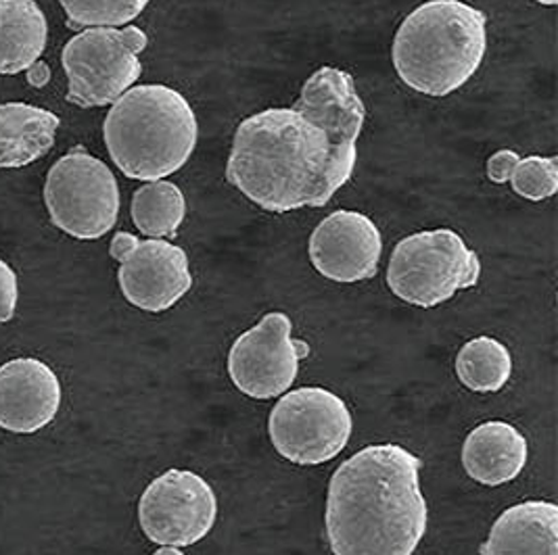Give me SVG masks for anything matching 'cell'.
<instances>
[{"instance_id": "1", "label": "cell", "mask_w": 558, "mask_h": 555, "mask_svg": "<svg viewBox=\"0 0 558 555\" xmlns=\"http://www.w3.org/2000/svg\"><path fill=\"white\" fill-rule=\"evenodd\" d=\"M366 107L354 76L325 65L293 107L243 120L232 138L227 180L270 213L325 207L354 176Z\"/></svg>"}, {"instance_id": "2", "label": "cell", "mask_w": 558, "mask_h": 555, "mask_svg": "<svg viewBox=\"0 0 558 555\" xmlns=\"http://www.w3.org/2000/svg\"><path fill=\"white\" fill-rule=\"evenodd\" d=\"M423 461L396 443L368 445L332 474L325 529L332 555H412L425 539L429 507Z\"/></svg>"}, {"instance_id": "3", "label": "cell", "mask_w": 558, "mask_h": 555, "mask_svg": "<svg viewBox=\"0 0 558 555\" xmlns=\"http://www.w3.org/2000/svg\"><path fill=\"white\" fill-rule=\"evenodd\" d=\"M487 17L462 0H427L400 24L391 59L408 88L444 99L482 67Z\"/></svg>"}, {"instance_id": "4", "label": "cell", "mask_w": 558, "mask_h": 555, "mask_svg": "<svg viewBox=\"0 0 558 555\" xmlns=\"http://www.w3.org/2000/svg\"><path fill=\"white\" fill-rule=\"evenodd\" d=\"M102 138L124 176L155 182L189 163L199 143V122L191 102L174 88L141 84L111 104Z\"/></svg>"}, {"instance_id": "5", "label": "cell", "mask_w": 558, "mask_h": 555, "mask_svg": "<svg viewBox=\"0 0 558 555\" xmlns=\"http://www.w3.org/2000/svg\"><path fill=\"white\" fill-rule=\"evenodd\" d=\"M482 278L480 255L450 230H425L402 238L387 268L389 291L414 307L432 309L473 288Z\"/></svg>"}, {"instance_id": "6", "label": "cell", "mask_w": 558, "mask_h": 555, "mask_svg": "<svg viewBox=\"0 0 558 555\" xmlns=\"http://www.w3.org/2000/svg\"><path fill=\"white\" fill-rule=\"evenodd\" d=\"M149 36L136 26L86 27L61 52L68 74V101L82 109L118 101L143 74L141 52Z\"/></svg>"}, {"instance_id": "7", "label": "cell", "mask_w": 558, "mask_h": 555, "mask_svg": "<svg viewBox=\"0 0 558 555\" xmlns=\"http://www.w3.org/2000/svg\"><path fill=\"white\" fill-rule=\"evenodd\" d=\"M45 205L52 224L77 240H97L118 224L120 186L99 157L76 147L47 174Z\"/></svg>"}, {"instance_id": "8", "label": "cell", "mask_w": 558, "mask_h": 555, "mask_svg": "<svg viewBox=\"0 0 558 555\" xmlns=\"http://www.w3.org/2000/svg\"><path fill=\"white\" fill-rule=\"evenodd\" d=\"M354 432L348 404L323 386L284 393L268 418V434L291 464L320 466L341 454Z\"/></svg>"}, {"instance_id": "9", "label": "cell", "mask_w": 558, "mask_h": 555, "mask_svg": "<svg viewBox=\"0 0 558 555\" xmlns=\"http://www.w3.org/2000/svg\"><path fill=\"white\" fill-rule=\"evenodd\" d=\"M218 518L211 484L191 470L172 468L151 480L138 502V522L161 547H191L204 541Z\"/></svg>"}, {"instance_id": "10", "label": "cell", "mask_w": 558, "mask_h": 555, "mask_svg": "<svg viewBox=\"0 0 558 555\" xmlns=\"http://www.w3.org/2000/svg\"><path fill=\"white\" fill-rule=\"evenodd\" d=\"M291 332V318L284 311H270L232 343L229 377L243 395L266 402L293 386L310 345L293 338Z\"/></svg>"}, {"instance_id": "11", "label": "cell", "mask_w": 558, "mask_h": 555, "mask_svg": "<svg viewBox=\"0 0 558 555\" xmlns=\"http://www.w3.org/2000/svg\"><path fill=\"white\" fill-rule=\"evenodd\" d=\"M109 255L120 263L118 282L124 299L143 311H168L193 288L189 255L166 238L141 240L118 232Z\"/></svg>"}, {"instance_id": "12", "label": "cell", "mask_w": 558, "mask_h": 555, "mask_svg": "<svg viewBox=\"0 0 558 555\" xmlns=\"http://www.w3.org/2000/svg\"><path fill=\"white\" fill-rule=\"evenodd\" d=\"M307 255L314 270L332 282L371 280L381 263V230L360 211L339 209L314 227Z\"/></svg>"}, {"instance_id": "13", "label": "cell", "mask_w": 558, "mask_h": 555, "mask_svg": "<svg viewBox=\"0 0 558 555\" xmlns=\"http://www.w3.org/2000/svg\"><path fill=\"white\" fill-rule=\"evenodd\" d=\"M61 397V382L49 363L17 357L0 366V429L32 434L49 427Z\"/></svg>"}, {"instance_id": "14", "label": "cell", "mask_w": 558, "mask_h": 555, "mask_svg": "<svg viewBox=\"0 0 558 555\" xmlns=\"http://www.w3.org/2000/svg\"><path fill=\"white\" fill-rule=\"evenodd\" d=\"M530 445L521 430L505 420H489L471 430L462 445L464 472L485 486H500L521 477Z\"/></svg>"}, {"instance_id": "15", "label": "cell", "mask_w": 558, "mask_h": 555, "mask_svg": "<svg viewBox=\"0 0 558 555\" xmlns=\"http://www.w3.org/2000/svg\"><path fill=\"white\" fill-rule=\"evenodd\" d=\"M482 555H558V505L523 502L510 505L492 525Z\"/></svg>"}, {"instance_id": "16", "label": "cell", "mask_w": 558, "mask_h": 555, "mask_svg": "<svg viewBox=\"0 0 558 555\" xmlns=\"http://www.w3.org/2000/svg\"><path fill=\"white\" fill-rule=\"evenodd\" d=\"M61 120L27 102L0 104V168L20 170L43 159L57 140Z\"/></svg>"}, {"instance_id": "17", "label": "cell", "mask_w": 558, "mask_h": 555, "mask_svg": "<svg viewBox=\"0 0 558 555\" xmlns=\"http://www.w3.org/2000/svg\"><path fill=\"white\" fill-rule=\"evenodd\" d=\"M49 22L36 0H0V76H17L40 61Z\"/></svg>"}, {"instance_id": "18", "label": "cell", "mask_w": 558, "mask_h": 555, "mask_svg": "<svg viewBox=\"0 0 558 555\" xmlns=\"http://www.w3.org/2000/svg\"><path fill=\"white\" fill-rule=\"evenodd\" d=\"M487 177L494 184H510L527 201H546L558 193V159L539 155L519 157L502 149L487 159Z\"/></svg>"}, {"instance_id": "19", "label": "cell", "mask_w": 558, "mask_h": 555, "mask_svg": "<svg viewBox=\"0 0 558 555\" xmlns=\"http://www.w3.org/2000/svg\"><path fill=\"white\" fill-rule=\"evenodd\" d=\"M130 215L136 230L149 238L177 236L186 218L184 193L174 182H147L134 190Z\"/></svg>"}, {"instance_id": "20", "label": "cell", "mask_w": 558, "mask_h": 555, "mask_svg": "<svg viewBox=\"0 0 558 555\" xmlns=\"http://www.w3.org/2000/svg\"><path fill=\"white\" fill-rule=\"evenodd\" d=\"M457 377L473 393H498L512 377V355L492 336H477L457 355Z\"/></svg>"}, {"instance_id": "21", "label": "cell", "mask_w": 558, "mask_h": 555, "mask_svg": "<svg viewBox=\"0 0 558 555\" xmlns=\"http://www.w3.org/2000/svg\"><path fill=\"white\" fill-rule=\"evenodd\" d=\"M151 0H59L70 27H120L132 24Z\"/></svg>"}, {"instance_id": "22", "label": "cell", "mask_w": 558, "mask_h": 555, "mask_svg": "<svg viewBox=\"0 0 558 555\" xmlns=\"http://www.w3.org/2000/svg\"><path fill=\"white\" fill-rule=\"evenodd\" d=\"M20 301V282L15 270L0 259V324L11 322Z\"/></svg>"}, {"instance_id": "23", "label": "cell", "mask_w": 558, "mask_h": 555, "mask_svg": "<svg viewBox=\"0 0 558 555\" xmlns=\"http://www.w3.org/2000/svg\"><path fill=\"white\" fill-rule=\"evenodd\" d=\"M51 79V67L43 61H36L29 70H27V82L36 88H45Z\"/></svg>"}, {"instance_id": "24", "label": "cell", "mask_w": 558, "mask_h": 555, "mask_svg": "<svg viewBox=\"0 0 558 555\" xmlns=\"http://www.w3.org/2000/svg\"><path fill=\"white\" fill-rule=\"evenodd\" d=\"M153 555H184L178 547H161V550H157Z\"/></svg>"}, {"instance_id": "25", "label": "cell", "mask_w": 558, "mask_h": 555, "mask_svg": "<svg viewBox=\"0 0 558 555\" xmlns=\"http://www.w3.org/2000/svg\"><path fill=\"white\" fill-rule=\"evenodd\" d=\"M535 2H539V4H546V7H555L558 0H535Z\"/></svg>"}]
</instances>
